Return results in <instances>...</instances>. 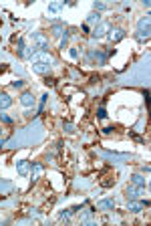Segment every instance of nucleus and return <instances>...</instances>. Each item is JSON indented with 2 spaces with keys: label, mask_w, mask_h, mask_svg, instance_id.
I'll list each match as a JSON object with an SVG mask.
<instances>
[{
  "label": "nucleus",
  "mask_w": 151,
  "mask_h": 226,
  "mask_svg": "<svg viewBox=\"0 0 151 226\" xmlns=\"http://www.w3.org/2000/svg\"><path fill=\"white\" fill-rule=\"evenodd\" d=\"M40 172H42V168H40L39 164H34V166H32V178H39Z\"/></svg>",
  "instance_id": "obj_12"
},
{
  "label": "nucleus",
  "mask_w": 151,
  "mask_h": 226,
  "mask_svg": "<svg viewBox=\"0 0 151 226\" xmlns=\"http://www.w3.org/2000/svg\"><path fill=\"white\" fill-rule=\"evenodd\" d=\"M10 105H12V99L6 93H2L0 95V109H6V107H10Z\"/></svg>",
  "instance_id": "obj_3"
},
{
  "label": "nucleus",
  "mask_w": 151,
  "mask_h": 226,
  "mask_svg": "<svg viewBox=\"0 0 151 226\" xmlns=\"http://www.w3.org/2000/svg\"><path fill=\"white\" fill-rule=\"evenodd\" d=\"M123 36H125L123 30H119V28H117V30H111V39H113V40H121Z\"/></svg>",
  "instance_id": "obj_7"
},
{
  "label": "nucleus",
  "mask_w": 151,
  "mask_h": 226,
  "mask_svg": "<svg viewBox=\"0 0 151 226\" xmlns=\"http://www.w3.org/2000/svg\"><path fill=\"white\" fill-rule=\"evenodd\" d=\"M32 101H34V99H32L30 93H24V95H22V105H30Z\"/></svg>",
  "instance_id": "obj_11"
},
{
  "label": "nucleus",
  "mask_w": 151,
  "mask_h": 226,
  "mask_svg": "<svg viewBox=\"0 0 151 226\" xmlns=\"http://www.w3.org/2000/svg\"><path fill=\"white\" fill-rule=\"evenodd\" d=\"M52 34H55V36H61V34H62V26H61V24H55V26H52Z\"/></svg>",
  "instance_id": "obj_13"
},
{
  "label": "nucleus",
  "mask_w": 151,
  "mask_h": 226,
  "mask_svg": "<svg viewBox=\"0 0 151 226\" xmlns=\"http://www.w3.org/2000/svg\"><path fill=\"white\" fill-rule=\"evenodd\" d=\"M32 40L36 43V46H34L36 51H46V49H49V40H46V36H45V34L34 33V34H32Z\"/></svg>",
  "instance_id": "obj_1"
},
{
  "label": "nucleus",
  "mask_w": 151,
  "mask_h": 226,
  "mask_svg": "<svg viewBox=\"0 0 151 226\" xmlns=\"http://www.w3.org/2000/svg\"><path fill=\"white\" fill-rule=\"evenodd\" d=\"M32 69L36 73H49V65H46V63H34Z\"/></svg>",
  "instance_id": "obj_4"
},
{
  "label": "nucleus",
  "mask_w": 151,
  "mask_h": 226,
  "mask_svg": "<svg viewBox=\"0 0 151 226\" xmlns=\"http://www.w3.org/2000/svg\"><path fill=\"white\" fill-rule=\"evenodd\" d=\"M26 170H28V166L24 164V162H20V164H18V172H20V174H26Z\"/></svg>",
  "instance_id": "obj_14"
},
{
  "label": "nucleus",
  "mask_w": 151,
  "mask_h": 226,
  "mask_svg": "<svg viewBox=\"0 0 151 226\" xmlns=\"http://www.w3.org/2000/svg\"><path fill=\"white\" fill-rule=\"evenodd\" d=\"M137 39L143 40V39H149V18H143L139 22V30H137Z\"/></svg>",
  "instance_id": "obj_2"
},
{
  "label": "nucleus",
  "mask_w": 151,
  "mask_h": 226,
  "mask_svg": "<svg viewBox=\"0 0 151 226\" xmlns=\"http://www.w3.org/2000/svg\"><path fill=\"white\" fill-rule=\"evenodd\" d=\"M143 206H147V202H145V204H139V202H129V210H131V212H139V210L143 208Z\"/></svg>",
  "instance_id": "obj_6"
},
{
  "label": "nucleus",
  "mask_w": 151,
  "mask_h": 226,
  "mask_svg": "<svg viewBox=\"0 0 151 226\" xmlns=\"http://www.w3.org/2000/svg\"><path fill=\"white\" fill-rule=\"evenodd\" d=\"M107 28H109V24L105 22V24H101L99 28H95V33H93V34H95V36H103V33H105Z\"/></svg>",
  "instance_id": "obj_9"
},
{
  "label": "nucleus",
  "mask_w": 151,
  "mask_h": 226,
  "mask_svg": "<svg viewBox=\"0 0 151 226\" xmlns=\"http://www.w3.org/2000/svg\"><path fill=\"white\" fill-rule=\"evenodd\" d=\"M93 20H99V12H91L89 14V22H93Z\"/></svg>",
  "instance_id": "obj_15"
},
{
  "label": "nucleus",
  "mask_w": 151,
  "mask_h": 226,
  "mask_svg": "<svg viewBox=\"0 0 151 226\" xmlns=\"http://www.w3.org/2000/svg\"><path fill=\"white\" fill-rule=\"evenodd\" d=\"M133 184H135V186H139V188H145V180H143L141 176H137V174L133 176Z\"/></svg>",
  "instance_id": "obj_8"
},
{
  "label": "nucleus",
  "mask_w": 151,
  "mask_h": 226,
  "mask_svg": "<svg viewBox=\"0 0 151 226\" xmlns=\"http://www.w3.org/2000/svg\"><path fill=\"white\" fill-rule=\"evenodd\" d=\"M113 200H103V202H99V208H109V210H113Z\"/></svg>",
  "instance_id": "obj_10"
},
{
  "label": "nucleus",
  "mask_w": 151,
  "mask_h": 226,
  "mask_svg": "<svg viewBox=\"0 0 151 226\" xmlns=\"http://www.w3.org/2000/svg\"><path fill=\"white\" fill-rule=\"evenodd\" d=\"M139 192H143V188H139V186H137V188H133V186L127 188V196L131 198V200H133V198H137V194H139Z\"/></svg>",
  "instance_id": "obj_5"
}]
</instances>
